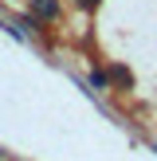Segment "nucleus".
I'll list each match as a JSON object with an SVG mask.
<instances>
[{"label": "nucleus", "mask_w": 157, "mask_h": 161, "mask_svg": "<svg viewBox=\"0 0 157 161\" xmlns=\"http://www.w3.org/2000/svg\"><path fill=\"white\" fill-rule=\"evenodd\" d=\"M110 83H118V86H126V91H133V75L126 67H110Z\"/></svg>", "instance_id": "nucleus-2"}, {"label": "nucleus", "mask_w": 157, "mask_h": 161, "mask_svg": "<svg viewBox=\"0 0 157 161\" xmlns=\"http://www.w3.org/2000/svg\"><path fill=\"white\" fill-rule=\"evenodd\" d=\"M90 83L98 86V91H106V75H102V71H94V75H90Z\"/></svg>", "instance_id": "nucleus-4"}, {"label": "nucleus", "mask_w": 157, "mask_h": 161, "mask_svg": "<svg viewBox=\"0 0 157 161\" xmlns=\"http://www.w3.org/2000/svg\"><path fill=\"white\" fill-rule=\"evenodd\" d=\"M0 161H4V157H0Z\"/></svg>", "instance_id": "nucleus-5"}, {"label": "nucleus", "mask_w": 157, "mask_h": 161, "mask_svg": "<svg viewBox=\"0 0 157 161\" xmlns=\"http://www.w3.org/2000/svg\"><path fill=\"white\" fill-rule=\"evenodd\" d=\"M75 4H78V8H83V12H94V8H98V4H102V0H75Z\"/></svg>", "instance_id": "nucleus-3"}, {"label": "nucleus", "mask_w": 157, "mask_h": 161, "mask_svg": "<svg viewBox=\"0 0 157 161\" xmlns=\"http://www.w3.org/2000/svg\"><path fill=\"white\" fill-rule=\"evenodd\" d=\"M55 16H59V0H31V20L51 24Z\"/></svg>", "instance_id": "nucleus-1"}]
</instances>
